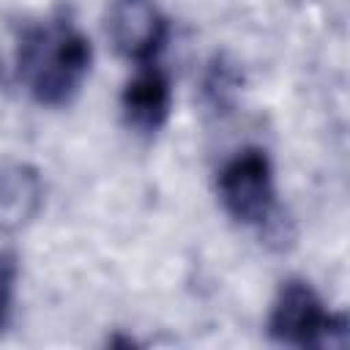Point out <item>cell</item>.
<instances>
[{"label":"cell","instance_id":"obj_1","mask_svg":"<svg viewBox=\"0 0 350 350\" xmlns=\"http://www.w3.org/2000/svg\"><path fill=\"white\" fill-rule=\"evenodd\" d=\"M90 63V38L68 16L33 25L19 38L16 74L41 107H66L88 79Z\"/></svg>","mask_w":350,"mask_h":350},{"label":"cell","instance_id":"obj_3","mask_svg":"<svg viewBox=\"0 0 350 350\" xmlns=\"http://www.w3.org/2000/svg\"><path fill=\"white\" fill-rule=\"evenodd\" d=\"M219 200L224 211L246 227H262L276 216L273 167L265 150H238L219 172Z\"/></svg>","mask_w":350,"mask_h":350},{"label":"cell","instance_id":"obj_2","mask_svg":"<svg viewBox=\"0 0 350 350\" xmlns=\"http://www.w3.org/2000/svg\"><path fill=\"white\" fill-rule=\"evenodd\" d=\"M268 336L279 345L293 347H345L347 345V314L325 312L317 293L301 282L290 279L279 287L276 301L268 314Z\"/></svg>","mask_w":350,"mask_h":350},{"label":"cell","instance_id":"obj_5","mask_svg":"<svg viewBox=\"0 0 350 350\" xmlns=\"http://www.w3.org/2000/svg\"><path fill=\"white\" fill-rule=\"evenodd\" d=\"M44 205V180L33 164L14 161L0 167V232L25 230Z\"/></svg>","mask_w":350,"mask_h":350},{"label":"cell","instance_id":"obj_8","mask_svg":"<svg viewBox=\"0 0 350 350\" xmlns=\"http://www.w3.org/2000/svg\"><path fill=\"white\" fill-rule=\"evenodd\" d=\"M16 276H19V265L16 257L11 252L0 254V334L11 317V304H14V290H16Z\"/></svg>","mask_w":350,"mask_h":350},{"label":"cell","instance_id":"obj_4","mask_svg":"<svg viewBox=\"0 0 350 350\" xmlns=\"http://www.w3.org/2000/svg\"><path fill=\"white\" fill-rule=\"evenodd\" d=\"M107 36L126 60L148 63L167 38V19L150 0H112L107 14Z\"/></svg>","mask_w":350,"mask_h":350},{"label":"cell","instance_id":"obj_6","mask_svg":"<svg viewBox=\"0 0 350 350\" xmlns=\"http://www.w3.org/2000/svg\"><path fill=\"white\" fill-rule=\"evenodd\" d=\"M170 104H172V88L170 79L161 68H145L139 71L123 90L120 107L129 129L137 134H156L167 118H170Z\"/></svg>","mask_w":350,"mask_h":350},{"label":"cell","instance_id":"obj_7","mask_svg":"<svg viewBox=\"0 0 350 350\" xmlns=\"http://www.w3.org/2000/svg\"><path fill=\"white\" fill-rule=\"evenodd\" d=\"M238 85H241V82H238V74L232 71V66H227L224 60H219V63H213L211 71H208L205 93H208V98H211L216 107H227L230 98L235 96Z\"/></svg>","mask_w":350,"mask_h":350}]
</instances>
